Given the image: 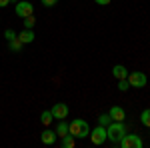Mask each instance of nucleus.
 <instances>
[{
    "mask_svg": "<svg viewBox=\"0 0 150 148\" xmlns=\"http://www.w3.org/2000/svg\"><path fill=\"white\" fill-rule=\"evenodd\" d=\"M30 14H34V6H32L28 0H18V2H16V16L26 18V16H30Z\"/></svg>",
    "mask_w": 150,
    "mask_h": 148,
    "instance_id": "nucleus-6",
    "label": "nucleus"
},
{
    "mask_svg": "<svg viewBox=\"0 0 150 148\" xmlns=\"http://www.w3.org/2000/svg\"><path fill=\"white\" fill-rule=\"evenodd\" d=\"M140 122L146 126V128H150V108H144V110H142V114H140Z\"/></svg>",
    "mask_w": 150,
    "mask_h": 148,
    "instance_id": "nucleus-16",
    "label": "nucleus"
},
{
    "mask_svg": "<svg viewBox=\"0 0 150 148\" xmlns=\"http://www.w3.org/2000/svg\"><path fill=\"white\" fill-rule=\"evenodd\" d=\"M108 114H110V118L116 120V122H124V118H126V114H124V108H122V106H112Z\"/></svg>",
    "mask_w": 150,
    "mask_h": 148,
    "instance_id": "nucleus-9",
    "label": "nucleus"
},
{
    "mask_svg": "<svg viewBox=\"0 0 150 148\" xmlns=\"http://www.w3.org/2000/svg\"><path fill=\"white\" fill-rule=\"evenodd\" d=\"M94 2H96V4H100V6H108L112 0H94Z\"/></svg>",
    "mask_w": 150,
    "mask_h": 148,
    "instance_id": "nucleus-22",
    "label": "nucleus"
},
{
    "mask_svg": "<svg viewBox=\"0 0 150 148\" xmlns=\"http://www.w3.org/2000/svg\"><path fill=\"white\" fill-rule=\"evenodd\" d=\"M56 138H58L56 136V130H50V126H46V130L40 134L42 144H48V146H50V144H54V142H56Z\"/></svg>",
    "mask_w": 150,
    "mask_h": 148,
    "instance_id": "nucleus-8",
    "label": "nucleus"
},
{
    "mask_svg": "<svg viewBox=\"0 0 150 148\" xmlns=\"http://www.w3.org/2000/svg\"><path fill=\"white\" fill-rule=\"evenodd\" d=\"M130 88V84H128V78H120L118 80V90L120 92H126Z\"/></svg>",
    "mask_w": 150,
    "mask_h": 148,
    "instance_id": "nucleus-19",
    "label": "nucleus"
},
{
    "mask_svg": "<svg viewBox=\"0 0 150 148\" xmlns=\"http://www.w3.org/2000/svg\"><path fill=\"white\" fill-rule=\"evenodd\" d=\"M34 30H28V28H24L22 32L18 34V40L22 42V44H30V42H34Z\"/></svg>",
    "mask_w": 150,
    "mask_h": 148,
    "instance_id": "nucleus-10",
    "label": "nucleus"
},
{
    "mask_svg": "<svg viewBox=\"0 0 150 148\" xmlns=\"http://www.w3.org/2000/svg\"><path fill=\"white\" fill-rule=\"evenodd\" d=\"M40 2H42V4H44L46 8H52V6H56L58 0H40Z\"/></svg>",
    "mask_w": 150,
    "mask_h": 148,
    "instance_id": "nucleus-21",
    "label": "nucleus"
},
{
    "mask_svg": "<svg viewBox=\"0 0 150 148\" xmlns=\"http://www.w3.org/2000/svg\"><path fill=\"white\" fill-rule=\"evenodd\" d=\"M10 4V0H0V8H4V6H8Z\"/></svg>",
    "mask_w": 150,
    "mask_h": 148,
    "instance_id": "nucleus-23",
    "label": "nucleus"
},
{
    "mask_svg": "<svg viewBox=\"0 0 150 148\" xmlns=\"http://www.w3.org/2000/svg\"><path fill=\"white\" fill-rule=\"evenodd\" d=\"M118 146H122V148H142L144 146V140H142L138 134H128L126 132Z\"/></svg>",
    "mask_w": 150,
    "mask_h": 148,
    "instance_id": "nucleus-5",
    "label": "nucleus"
},
{
    "mask_svg": "<svg viewBox=\"0 0 150 148\" xmlns=\"http://www.w3.org/2000/svg\"><path fill=\"white\" fill-rule=\"evenodd\" d=\"M112 76L114 78H128V70H126V66H122V64H116L114 68H112Z\"/></svg>",
    "mask_w": 150,
    "mask_h": 148,
    "instance_id": "nucleus-11",
    "label": "nucleus"
},
{
    "mask_svg": "<svg viewBox=\"0 0 150 148\" xmlns=\"http://www.w3.org/2000/svg\"><path fill=\"white\" fill-rule=\"evenodd\" d=\"M146 82H148V76H146L144 72H140V70H134V72L128 74V84H130L132 88H144Z\"/></svg>",
    "mask_w": 150,
    "mask_h": 148,
    "instance_id": "nucleus-3",
    "label": "nucleus"
},
{
    "mask_svg": "<svg viewBox=\"0 0 150 148\" xmlns=\"http://www.w3.org/2000/svg\"><path fill=\"white\" fill-rule=\"evenodd\" d=\"M68 134V122L66 120H58V124H56V136H66Z\"/></svg>",
    "mask_w": 150,
    "mask_h": 148,
    "instance_id": "nucleus-12",
    "label": "nucleus"
},
{
    "mask_svg": "<svg viewBox=\"0 0 150 148\" xmlns=\"http://www.w3.org/2000/svg\"><path fill=\"white\" fill-rule=\"evenodd\" d=\"M34 14H30V16H26V18H24V28H28V30H32V28H34Z\"/></svg>",
    "mask_w": 150,
    "mask_h": 148,
    "instance_id": "nucleus-17",
    "label": "nucleus"
},
{
    "mask_svg": "<svg viewBox=\"0 0 150 148\" xmlns=\"http://www.w3.org/2000/svg\"><path fill=\"white\" fill-rule=\"evenodd\" d=\"M124 134H126V126H124V122H116V120H112L110 124L106 126V136H108V140L112 142V144H120V140L124 138Z\"/></svg>",
    "mask_w": 150,
    "mask_h": 148,
    "instance_id": "nucleus-1",
    "label": "nucleus"
},
{
    "mask_svg": "<svg viewBox=\"0 0 150 148\" xmlns=\"http://www.w3.org/2000/svg\"><path fill=\"white\" fill-rule=\"evenodd\" d=\"M16 32H14V30H12V28H8V30H4V38H6V40H14V38H16Z\"/></svg>",
    "mask_w": 150,
    "mask_h": 148,
    "instance_id": "nucleus-20",
    "label": "nucleus"
},
{
    "mask_svg": "<svg viewBox=\"0 0 150 148\" xmlns=\"http://www.w3.org/2000/svg\"><path fill=\"white\" fill-rule=\"evenodd\" d=\"M60 144H62V148H74V144H76V138L72 136V134H66V136H62V142H60Z\"/></svg>",
    "mask_w": 150,
    "mask_h": 148,
    "instance_id": "nucleus-13",
    "label": "nucleus"
},
{
    "mask_svg": "<svg viewBox=\"0 0 150 148\" xmlns=\"http://www.w3.org/2000/svg\"><path fill=\"white\" fill-rule=\"evenodd\" d=\"M22 46H24V44L18 40V36H16L14 40H8V48H10L12 52H20V50H22Z\"/></svg>",
    "mask_w": 150,
    "mask_h": 148,
    "instance_id": "nucleus-14",
    "label": "nucleus"
},
{
    "mask_svg": "<svg viewBox=\"0 0 150 148\" xmlns=\"http://www.w3.org/2000/svg\"><path fill=\"white\" fill-rule=\"evenodd\" d=\"M50 112H52V116H54V120H66V116H68L70 110H68V106H66L64 102H56L54 106H52Z\"/></svg>",
    "mask_w": 150,
    "mask_h": 148,
    "instance_id": "nucleus-7",
    "label": "nucleus"
},
{
    "mask_svg": "<svg viewBox=\"0 0 150 148\" xmlns=\"http://www.w3.org/2000/svg\"><path fill=\"white\" fill-rule=\"evenodd\" d=\"M112 122V118H110V114H100L98 116V124H102V126H108Z\"/></svg>",
    "mask_w": 150,
    "mask_h": 148,
    "instance_id": "nucleus-18",
    "label": "nucleus"
},
{
    "mask_svg": "<svg viewBox=\"0 0 150 148\" xmlns=\"http://www.w3.org/2000/svg\"><path fill=\"white\" fill-rule=\"evenodd\" d=\"M68 132L72 134V136L76 138H88V134H90V126H88V122L86 120H82V118H76V120H72L68 124Z\"/></svg>",
    "mask_w": 150,
    "mask_h": 148,
    "instance_id": "nucleus-2",
    "label": "nucleus"
},
{
    "mask_svg": "<svg viewBox=\"0 0 150 148\" xmlns=\"http://www.w3.org/2000/svg\"><path fill=\"white\" fill-rule=\"evenodd\" d=\"M88 138L92 140V144H96V146L104 144V142L108 140V136H106V126H102V124H96V128H94V130H90Z\"/></svg>",
    "mask_w": 150,
    "mask_h": 148,
    "instance_id": "nucleus-4",
    "label": "nucleus"
},
{
    "mask_svg": "<svg viewBox=\"0 0 150 148\" xmlns=\"http://www.w3.org/2000/svg\"><path fill=\"white\" fill-rule=\"evenodd\" d=\"M52 120H54L52 112H50V110H44V112H42V116H40V122H42L44 126H50V124H52Z\"/></svg>",
    "mask_w": 150,
    "mask_h": 148,
    "instance_id": "nucleus-15",
    "label": "nucleus"
}]
</instances>
